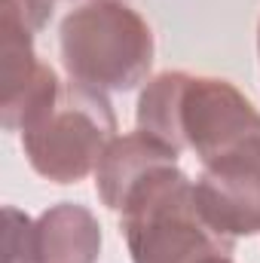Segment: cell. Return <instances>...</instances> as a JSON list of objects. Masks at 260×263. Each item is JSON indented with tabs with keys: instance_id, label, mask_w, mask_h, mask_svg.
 I'll use <instances>...</instances> for the list:
<instances>
[{
	"instance_id": "1",
	"label": "cell",
	"mask_w": 260,
	"mask_h": 263,
	"mask_svg": "<svg viewBox=\"0 0 260 263\" xmlns=\"http://www.w3.org/2000/svg\"><path fill=\"white\" fill-rule=\"evenodd\" d=\"M120 230L132 263H205L233 254L196 202V184L175 165L144 178L120 211Z\"/></svg>"
},
{
	"instance_id": "2",
	"label": "cell",
	"mask_w": 260,
	"mask_h": 263,
	"mask_svg": "<svg viewBox=\"0 0 260 263\" xmlns=\"http://www.w3.org/2000/svg\"><path fill=\"white\" fill-rule=\"evenodd\" d=\"M67 77L98 92H129L147 80L156 43L150 25L123 0H92L67 12L59 28Z\"/></svg>"
},
{
	"instance_id": "3",
	"label": "cell",
	"mask_w": 260,
	"mask_h": 263,
	"mask_svg": "<svg viewBox=\"0 0 260 263\" xmlns=\"http://www.w3.org/2000/svg\"><path fill=\"white\" fill-rule=\"evenodd\" d=\"M18 138L31 168L40 178L52 184H80L95 175L107 144L117 138V117L107 92L70 80L62 86L59 104Z\"/></svg>"
},
{
	"instance_id": "4",
	"label": "cell",
	"mask_w": 260,
	"mask_h": 263,
	"mask_svg": "<svg viewBox=\"0 0 260 263\" xmlns=\"http://www.w3.org/2000/svg\"><path fill=\"white\" fill-rule=\"evenodd\" d=\"M260 135V110L220 77H187L181 95V141L211 162Z\"/></svg>"
},
{
	"instance_id": "5",
	"label": "cell",
	"mask_w": 260,
	"mask_h": 263,
	"mask_svg": "<svg viewBox=\"0 0 260 263\" xmlns=\"http://www.w3.org/2000/svg\"><path fill=\"white\" fill-rule=\"evenodd\" d=\"M196 202L205 220L227 239L260 233V135L202 162Z\"/></svg>"
},
{
	"instance_id": "6",
	"label": "cell",
	"mask_w": 260,
	"mask_h": 263,
	"mask_svg": "<svg viewBox=\"0 0 260 263\" xmlns=\"http://www.w3.org/2000/svg\"><path fill=\"white\" fill-rule=\"evenodd\" d=\"M178 156V150L138 129L129 135H117L95 168V193L110 211H123L132 190L153 172L175 165Z\"/></svg>"
},
{
	"instance_id": "7",
	"label": "cell",
	"mask_w": 260,
	"mask_h": 263,
	"mask_svg": "<svg viewBox=\"0 0 260 263\" xmlns=\"http://www.w3.org/2000/svg\"><path fill=\"white\" fill-rule=\"evenodd\" d=\"M101 223L80 202H59L37 217V263H98Z\"/></svg>"
},
{
	"instance_id": "8",
	"label": "cell",
	"mask_w": 260,
	"mask_h": 263,
	"mask_svg": "<svg viewBox=\"0 0 260 263\" xmlns=\"http://www.w3.org/2000/svg\"><path fill=\"white\" fill-rule=\"evenodd\" d=\"M187 70H165L156 73L153 80H147L141 98H138V110H135V123L138 132L162 141L172 150H184L181 141V95L187 86Z\"/></svg>"
},
{
	"instance_id": "9",
	"label": "cell",
	"mask_w": 260,
	"mask_h": 263,
	"mask_svg": "<svg viewBox=\"0 0 260 263\" xmlns=\"http://www.w3.org/2000/svg\"><path fill=\"white\" fill-rule=\"evenodd\" d=\"M3 248L6 257L3 263H37V220L18 211L15 205L3 208Z\"/></svg>"
},
{
	"instance_id": "10",
	"label": "cell",
	"mask_w": 260,
	"mask_h": 263,
	"mask_svg": "<svg viewBox=\"0 0 260 263\" xmlns=\"http://www.w3.org/2000/svg\"><path fill=\"white\" fill-rule=\"evenodd\" d=\"M52 6H55V0H3L0 15H9L18 25H25L31 34H40L52 15Z\"/></svg>"
},
{
	"instance_id": "11",
	"label": "cell",
	"mask_w": 260,
	"mask_h": 263,
	"mask_svg": "<svg viewBox=\"0 0 260 263\" xmlns=\"http://www.w3.org/2000/svg\"><path fill=\"white\" fill-rule=\"evenodd\" d=\"M205 263H233V254H227V257H211V260H205Z\"/></svg>"
},
{
	"instance_id": "12",
	"label": "cell",
	"mask_w": 260,
	"mask_h": 263,
	"mask_svg": "<svg viewBox=\"0 0 260 263\" xmlns=\"http://www.w3.org/2000/svg\"><path fill=\"white\" fill-rule=\"evenodd\" d=\"M257 52H260V28H257Z\"/></svg>"
},
{
	"instance_id": "13",
	"label": "cell",
	"mask_w": 260,
	"mask_h": 263,
	"mask_svg": "<svg viewBox=\"0 0 260 263\" xmlns=\"http://www.w3.org/2000/svg\"><path fill=\"white\" fill-rule=\"evenodd\" d=\"M89 3H92V0H89Z\"/></svg>"
}]
</instances>
